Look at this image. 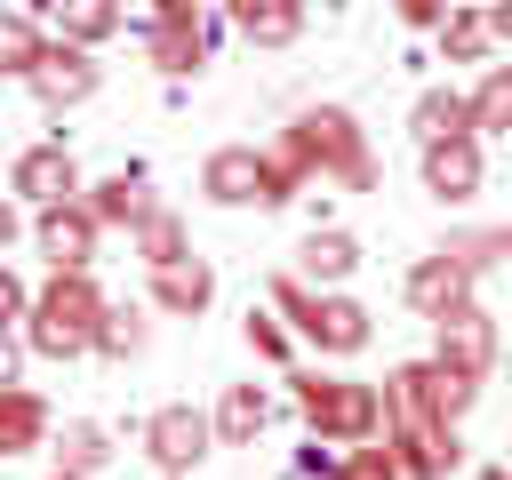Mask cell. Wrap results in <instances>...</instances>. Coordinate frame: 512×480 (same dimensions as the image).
I'll return each mask as SVG.
<instances>
[{
    "label": "cell",
    "mask_w": 512,
    "mask_h": 480,
    "mask_svg": "<svg viewBox=\"0 0 512 480\" xmlns=\"http://www.w3.org/2000/svg\"><path fill=\"white\" fill-rule=\"evenodd\" d=\"M248 352H256V360H288V328H280L272 312H248Z\"/></svg>",
    "instance_id": "cell-31"
},
{
    "label": "cell",
    "mask_w": 512,
    "mask_h": 480,
    "mask_svg": "<svg viewBox=\"0 0 512 480\" xmlns=\"http://www.w3.org/2000/svg\"><path fill=\"white\" fill-rule=\"evenodd\" d=\"M32 232H40V256H48L56 272H88L104 224H96L80 200H56V208H32Z\"/></svg>",
    "instance_id": "cell-9"
},
{
    "label": "cell",
    "mask_w": 512,
    "mask_h": 480,
    "mask_svg": "<svg viewBox=\"0 0 512 480\" xmlns=\"http://www.w3.org/2000/svg\"><path fill=\"white\" fill-rule=\"evenodd\" d=\"M408 304L424 312V320H440V312H456V304H472V272L456 264V256H424L416 272H408Z\"/></svg>",
    "instance_id": "cell-14"
},
{
    "label": "cell",
    "mask_w": 512,
    "mask_h": 480,
    "mask_svg": "<svg viewBox=\"0 0 512 480\" xmlns=\"http://www.w3.org/2000/svg\"><path fill=\"white\" fill-rule=\"evenodd\" d=\"M264 416H272V400H264L256 384H232V392L216 400V416H208V424H216V440H232V448H248V440L264 432Z\"/></svg>",
    "instance_id": "cell-21"
},
{
    "label": "cell",
    "mask_w": 512,
    "mask_h": 480,
    "mask_svg": "<svg viewBox=\"0 0 512 480\" xmlns=\"http://www.w3.org/2000/svg\"><path fill=\"white\" fill-rule=\"evenodd\" d=\"M96 320H104V288L88 272H48V288L24 312V344L40 360H80L96 352Z\"/></svg>",
    "instance_id": "cell-2"
},
{
    "label": "cell",
    "mask_w": 512,
    "mask_h": 480,
    "mask_svg": "<svg viewBox=\"0 0 512 480\" xmlns=\"http://www.w3.org/2000/svg\"><path fill=\"white\" fill-rule=\"evenodd\" d=\"M296 328H304V344L312 352H328V360H352V352H368V304H352V296H336V288H320V296H304L296 312H288Z\"/></svg>",
    "instance_id": "cell-4"
},
{
    "label": "cell",
    "mask_w": 512,
    "mask_h": 480,
    "mask_svg": "<svg viewBox=\"0 0 512 480\" xmlns=\"http://www.w3.org/2000/svg\"><path fill=\"white\" fill-rule=\"evenodd\" d=\"M360 272V240L352 232H304V248H296V280H312V288H344Z\"/></svg>",
    "instance_id": "cell-16"
},
{
    "label": "cell",
    "mask_w": 512,
    "mask_h": 480,
    "mask_svg": "<svg viewBox=\"0 0 512 480\" xmlns=\"http://www.w3.org/2000/svg\"><path fill=\"white\" fill-rule=\"evenodd\" d=\"M384 440H392V456H400V480H448V472L464 464L456 424H400V432H384Z\"/></svg>",
    "instance_id": "cell-11"
},
{
    "label": "cell",
    "mask_w": 512,
    "mask_h": 480,
    "mask_svg": "<svg viewBox=\"0 0 512 480\" xmlns=\"http://www.w3.org/2000/svg\"><path fill=\"white\" fill-rule=\"evenodd\" d=\"M24 312H32V288H24V280H16L8 264H0V328H16Z\"/></svg>",
    "instance_id": "cell-33"
},
{
    "label": "cell",
    "mask_w": 512,
    "mask_h": 480,
    "mask_svg": "<svg viewBox=\"0 0 512 480\" xmlns=\"http://www.w3.org/2000/svg\"><path fill=\"white\" fill-rule=\"evenodd\" d=\"M56 480H88V472H56Z\"/></svg>",
    "instance_id": "cell-39"
},
{
    "label": "cell",
    "mask_w": 512,
    "mask_h": 480,
    "mask_svg": "<svg viewBox=\"0 0 512 480\" xmlns=\"http://www.w3.org/2000/svg\"><path fill=\"white\" fill-rule=\"evenodd\" d=\"M232 32L248 48H288L304 32V0H232Z\"/></svg>",
    "instance_id": "cell-17"
},
{
    "label": "cell",
    "mask_w": 512,
    "mask_h": 480,
    "mask_svg": "<svg viewBox=\"0 0 512 480\" xmlns=\"http://www.w3.org/2000/svg\"><path fill=\"white\" fill-rule=\"evenodd\" d=\"M328 480H400V456H392V440H384V448H376V440H352Z\"/></svg>",
    "instance_id": "cell-29"
},
{
    "label": "cell",
    "mask_w": 512,
    "mask_h": 480,
    "mask_svg": "<svg viewBox=\"0 0 512 480\" xmlns=\"http://www.w3.org/2000/svg\"><path fill=\"white\" fill-rule=\"evenodd\" d=\"M480 136H440V144H424V192L432 200H448V208H464L472 192H480Z\"/></svg>",
    "instance_id": "cell-10"
},
{
    "label": "cell",
    "mask_w": 512,
    "mask_h": 480,
    "mask_svg": "<svg viewBox=\"0 0 512 480\" xmlns=\"http://www.w3.org/2000/svg\"><path fill=\"white\" fill-rule=\"evenodd\" d=\"M24 80H32V96H40L48 112H64V104H88V96H96V56H88L80 40H48Z\"/></svg>",
    "instance_id": "cell-7"
},
{
    "label": "cell",
    "mask_w": 512,
    "mask_h": 480,
    "mask_svg": "<svg viewBox=\"0 0 512 480\" xmlns=\"http://www.w3.org/2000/svg\"><path fill=\"white\" fill-rule=\"evenodd\" d=\"M408 128H416V144L472 136V96H456V88H424V96H416V112H408Z\"/></svg>",
    "instance_id": "cell-20"
},
{
    "label": "cell",
    "mask_w": 512,
    "mask_h": 480,
    "mask_svg": "<svg viewBox=\"0 0 512 480\" xmlns=\"http://www.w3.org/2000/svg\"><path fill=\"white\" fill-rule=\"evenodd\" d=\"M0 384H16V336L0 328Z\"/></svg>",
    "instance_id": "cell-36"
},
{
    "label": "cell",
    "mask_w": 512,
    "mask_h": 480,
    "mask_svg": "<svg viewBox=\"0 0 512 480\" xmlns=\"http://www.w3.org/2000/svg\"><path fill=\"white\" fill-rule=\"evenodd\" d=\"M136 256H144V264H176V256H192V248H184L176 208H160V200H152V216L136 224Z\"/></svg>",
    "instance_id": "cell-25"
},
{
    "label": "cell",
    "mask_w": 512,
    "mask_h": 480,
    "mask_svg": "<svg viewBox=\"0 0 512 480\" xmlns=\"http://www.w3.org/2000/svg\"><path fill=\"white\" fill-rule=\"evenodd\" d=\"M208 440H216V424H208L200 408H184V400L144 416V456H152L160 472H192V464L208 456Z\"/></svg>",
    "instance_id": "cell-6"
},
{
    "label": "cell",
    "mask_w": 512,
    "mask_h": 480,
    "mask_svg": "<svg viewBox=\"0 0 512 480\" xmlns=\"http://www.w3.org/2000/svg\"><path fill=\"white\" fill-rule=\"evenodd\" d=\"M80 208H88L104 232H120V224L136 232V224L152 216V192H144V176H128V168H120V176H104V184H80Z\"/></svg>",
    "instance_id": "cell-15"
},
{
    "label": "cell",
    "mask_w": 512,
    "mask_h": 480,
    "mask_svg": "<svg viewBox=\"0 0 512 480\" xmlns=\"http://www.w3.org/2000/svg\"><path fill=\"white\" fill-rule=\"evenodd\" d=\"M440 48H448V64H480V56L496 48V24H488V8H448V24H440Z\"/></svg>",
    "instance_id": "cell-22"
},
{
    "label": "cell",
    "mask_w": 512,
    "mask_h": 480,
    "mask_svg": "<svg viewBox=\"0 0 512 480\" xmlns=\"http://www.w3.org/2000/svg\"><path fill=\"white\" fill-rule=\"evenodd\" d=\"M296 408H304L312 440H336V448L384 432V392L360 384V376H320V368H312V376H296Z\"/></svg>",
    "instance_id": "cell-3"
},
{
    "label": "cell",
    "mask_w": 512,
    "mask_h": 480,
    "mask_svg": "<svg viewBox=\"0 0 512 480\" xmlns=\"http://www.w3.org/2000/svg\"><path fill=\"white\" fill-rule=\"evenodd\" d=\"M16 232H24V216H16V200H0V256L16 248Z\"/></svg>",
    "instance_id": "cell-34"
},
{
    "label": "cell",
    "mask_w": 512,
    "mask_h": 480,
    "mask_svg": "<svg viewBox=\"0 0 512 480\" xmlns=\"http://www.w3.org/2000/svg\"><path fill=\"white\" fill-rule=\"evenodd\" d=\"M40 48H48V40H40L24 16H0V72H16V80H24V72L40 64Z\"/></svg>",
    "instance_id": "cell-30"
},
{
    "label": "cell",
    "mask_w": 512,
    "mask_h": 480,
    "mask_svg": "<svg viewBox=\"0 0 512 480\" xmlns=\"http://www.w3.org/2000/svg\"><path fill=\"white\" fill-rule=\"evenodd\" d=\"M472 128H496V136H512V64H496V72L472 88Z\"/></svg>",
    "instance_id": "cell-26"
},
{
    "label": "cell",
    "mask_w": 512,
    "mask_h": 480,
    "mask_svg": "<svg viewBox=\"0 0 512 480\" xmlns=\"http://www.w3.org/2000/svg\"><path fill=\"white\" fill-rule=\"evenodd\" d=\"M440 256H456V264H464V272L480 280V272H488L496 256H512V224H480V232H448V240H440Z\"/></svg>",
    "instance_id": "cell-24"
},
{
    "label": "cell",
    "mask_w": 512,
    "mask_h": 480,
    "mask_svg": "<svg viewBox=\"0 0 512 480\" xmlns=\"http://www.w3.org/2000/svg\"><path fill=\"white\" fill-rule=\"evenodd\" d=\"M96 352H104V360L144 352V320H136V304H104V320H96Z\"/></svg>",
    "instance_id": "cell-27"
},
{
    "label": "cell",
    "mask_w": 512,
    "mask_h": 480,
    "mask_svg": "<svg viewBox=\"0 0 512 480\" xmlns=\"http://www.w3.org/2000/svg\"><path fill=\"white\" fill-rule=\"evenodd\" d=\"M496 320L480 312V304H456V312H440L432 320V360H448L456 376H488L496 368Z\"/></svg>",
    "instance_id": "cell-5"
},
{
    "label": "cell",
    "mask_w": 512,
    "mask_h": 480,
    "mask_svg": "<svg viewBox=\"0 0 512 480\" xmlns=\"http://www.w3.org/2000/svg\"><path fill=\"white\" fill-rule=\"evenodd\" d=\"M488 24H496V40H512V0H496V8H488Z\"/></svg>",
    "instance_id": "cell-37"
},
{
    "label": "cell",
    "mask_w": 512,
    "mask_h": 480,
    "mask_svg": "<svg viewBox=\"0 0 512 480\" xmlns=\"http://www.w3.org/2000/svg\"><path fill=\"white\" fill-rule=\"evenodd\" d=\"M0 16H8V8H0Z\"/></svg>",
    "instance_id": "cell-40"
},
{
    "label": "cell",
    "mask_w": 512,
    "mask_h": 480,
    "mask_svg": "<svg viewBox=\"0 0 512 480\" xmlns=\"http://www.w3.org/2000/svg\"><path fill=\"white\" fill-rule=\"evenodd\" d=\"M280 152L304 168V184H312V176H336V184H352V192L376 184L368 136H360V120H352L344 104H312V112H296V120L280 128Z\"/></svg>",
    "instance_id": "cell-1"
},
{
    "label": "cell",
    "mask_w": 512,
    "mask_h": 480,
    "mask_svg": "<svg viewBox=\"0 0 512 480\" xmlns=\"http://www.w3.org/2000/svg\"><path fill=\"white\" fill-rule=\"evenodd\" d=\"M48 440V400L24 384H0V456H32Z\"/></svg>",
    "instance_id": "cell-19"
},
{
    "label": "cell",
    "mask_w": 512,
    "mask_h": 480,
    "mask_svg": "<svg viewBox=\"0 0 512 480\" xmlns=\"http://www.w3.org/2000/svg\"><path fill=\"white\" fill-rule=\"evenodd\" d=\"M472 480H512V472H504V464H488V472H472Z\"/></svg>",
    "instance_id": "cell-38"
},
{
    "label": "cell",
    "mask_w": 512,
    "mask_h": 480,
    "mask_svg": "<svg viewBox=\"0 0 512 480\" xmlns=\"http://www.w3.org/2000/svg\"><path fill=\"white\" fill-rule=\"evenodd\" d=\"M56 32L80 40V48H96V40L120 32V0H56Z\"/></svg>",
    "instance_id": "cell-23"
},
{
    "label": "cell",
    "mask_w": 512,
    "mask_h": 480,
    "mask_svg": "<svg viewBox=\"0 0 512 480\" xmlns=\"http://www.w3.org/2000/svg\"><path fill=\"white\" fill-rule=\"evenodd\" d=\"M392 8H400V24H416V32H440L456 0H392Z\"/></svg>",
    "instance_id": "cell-32"
},
{
    "label": "cell",
    "mask_w": 512,
    "mask_h": 480,
    "mask_svg": "<svg viewBox=\"0 0 512 480\" xmlns=\"http://www.w3.org/2000/svg\"><path fill=\"white\" fill-rule=\"evenodd\" d=\"M400 424H440L432 416V360H408L384 376V432H400Z\"/></svg>",
    "instance_id": "cell-18"
},
{
    "label": "cell",
    "mask_w": 512,
    "mask_h": 480,
    "mask_svg": "<svg viewBox=\"0 0 512 480\" xmlns=\"http://www.w3.org/2000/svg\"><path fill=\"white\" fill-rule=\"evenodd\" d=\"M8 184H16L24 208H56V200H80V160L64 144H32V152H16Z\"/></svg>",
    "instance_id": "cell-8"
},
{
    "label": "cell",
    "mask_w": 512,
    "mask_h": 480,
    "mask_svg": "<svg viewBox=\"0 0 512 480\" xmlns=\"http://www.w3.org/2000/svg\"><path fill=\"white\" fill-rule=\"evenodd\" d=\"M152 16H208V0H152Z\"/></svg>",
    "instance_id": "cell-35"
},
{
    "label": "cell",
    "mask_w": 512,
    "mask_h": 480,
    "mask_svg": "<svg viewBox=\"0 0 512 480\" xmlns=\"http://www.w3.org/2000/svg\"><path fill=\"white\" fill-rule=\"evenodd\" d=\"M104 456H112L104 424H64V440H56V472H96Z\"/></svg>",
    "instance_id": "cell-28"
},
{
    "label": "cell",
    "mask_w": 512,
    "mask_h": 480,
    "mask_svg": "<svg viewBox=\"0 0 512 480\" xmlns=\"http://www.w3.org/2000/svg\"><path fill=\"white\" fill-rule=\"evenodd\" d=\"M144 56H152L168 80H192V72L208 64V16H152Z\"/></svg>",
    "instance_id": "cell-12"
},
{
    "label": "cell",
    "mask_w": 512,
    "mask_h": 480,
    "mask_svg": "<svg viewBox=\"0 0 512 480\" xmlns=\"http://www.w3.org/2000/svg\"><path fill=\"white\" fill-rule=\"evenodd\" d=\"M152 304L176 312V320H200L216 304V272L200 256H176V264H152Z\"/></svg>",
    "instance_id": "cell-13"
}]
</instances>
